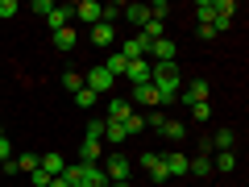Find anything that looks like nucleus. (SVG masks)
<instances>
[{
    "instance_id": "1",
    "label": "nucleus",
    "mask_w": 249,
    "mask_h": 187,
    "mask_svg": "<svg viewBox=\"0 0 249 187\" xmlns=\"http://www.w3.org/2000/svg\"><path fill=\"white\" fill-rule=\"evenodd\" d=\"M129 170H133V162L124 158V154H108V162H104L108 183H129Z\"/></svg>"
},
{
    "instance_id": "2",
    "label": "nucleus",
    "mask_w": 249,
    "mask_h": 187,
    "mask_svg": "<svg viewBox=\"0 0 249 187\" xmlns=\"http://www.w3.org/2000/svg\"><path fill=\"white\" fill-rule=\"evenodd\" d=\"M75 21V4H54L50 13H46V25H50V34H58L62 25H71Z\"/></svg>"
},
{
    "instance_id": "3",
    "label": "nucleus",
    "mask_w": 249,
    "mask_h": 187,
    "mask_svg": "<svg viewBox=\"0 0 249 187\" xmlns=\"http://www.w3.org/2000/svg\"><path fill=\"white\" fill-rule=\"evenodd\" d=\"M112 83H116V79H112V75L104 71V67H91V71L83 75V88H91V92H96V96H104V92L112 88Z\"/></svg>"
},
{
    "instance_id": "4",
    "label": "nucleus",
    "mask_w": 249,
    "mask_h": 187,
    "mask_svg": "<svg viewBox=\"0 0 249 187\" xmlns=\"http://www.w3.org/2000/svg\"><path fill=\"white\" fill-rule=\"evenodd\" d=\"M75 21L100 25V21H104V13H100V4H96V0H79V4H75Z\"/></svg>"
},
{
    "instance_id": "5",
    "label": "nucleus",
    "mask_w": 249,
    "mask_h": 187,
    "mask_svg": "<svg viewBox=\"0 0 249 187\" xmlns=\"http://www.w3.org/2000/svg\"><path fill=\"white\" fill-rule=\"evenodd\" d=\"M100 158H104V142H91L88 137V142L79 146V162L83 167H100Z\"/></svg>"
},
{
    "instance_id": "6",
    "label": "nucleus",
    "mask_w": 249,
    "mask_h": 187,
    "mask_svg": "<svg viewBox=\"0 0 249 187\" xmlns=\"http://www.w3.org/2000/svg\"><path fill=\"white\" fill-rule=\"evenodd\" d=\"M162 167H166V175H170V179L187 175V154H178V150H166V154H162Z\"/></svg>"
},
{
    "instance_id": "7",
    "label": "nucleus",
    "mask_w": 249,
    "mask_h": 187,
    "mask_svg": "<svg viewBox=\"0 0 249 187\" xmlns=\"http://www.w3.org/2000/svg\"><path fill=\"white\" fill-rule=\"evenodd\" d=\"M37 167H42V170H46V175H50V179H58L62 170H67V158L50 150V154H42V158H37Z\"/></svg>"
},
{
    "instance_id": "8",
    "label": "nucleus",
    "mask_w": 249,
    "mask_h": 187,
    "mask_svg": "<svg viewBox=\"0 0 249 187\" xmlns=\"http://www.w3.org/2000/svg\"><path fill=\"white\" fill-rule=\"evenodd\" d=\"M142 167L145 170H150V179H154V183H166V167H162V154H142Z\"/></svg>"
},
{
    "instance_id": "9",
    "label": "nucleus",
    "mask_w": 249,
    "mask_h": 187,
    "mask_svg": "<svg viewBox=\"0 0 249 187\" xmlns=\"http://www.w3.org/2000/svg\"><path fill=\"white\" fill-rule=\"evenodd\" d=\"M124 79H133V88H137V83H150V62H145V58H133L129 67H124Z\"/></svg>"
},
{
    "instance_id": "10",
    "label": "nucleus",
    "mask_w": 249,
    "mask_h": 187,
    "mask_svg": "<svg viewBox=\"0 0 249 187\" xmlns=\"http://www.w3.org/2000/svg\"><path fill=\"white\" fill-rule=\"evenodd\" d=\"M129 116H133V104L129 100H108V121L112 125H124Z\"/></svg>"
},
{
    "instance_id": "11",
    "label": "nucleus",
    "mask_w": 249,
    "mask_h": 187,
    "mask_svg": "<svg viewBox=\"0 0 249 187\" xmlns=\"http://www.w3.org/2000/svg\"><path fill=\"white\" fill-rule=\"evenodd\" d=\"M183 100H187V104H204V100H208V79H191L187 92H183Z\"/></svg>"
},
{
    "instance_id": "12",
    "label": "nucleus",
    "mask_w": 249,
    "mask_h": 187,
    "mask_svg": "<svg viewBox=\"0 0 249 187\" xmlns=\"http://www.w3.org/2000/svg\"><path fill=\"white\" fill-rule=\"evenodd\" d=\"M133 100H137V104H145V108H158V104H162L158 92H154V83H137V88H133Z\"/></svg>"
},
{
    "instance_id": "13",
    "label": "nucleus",
    "mask_w": 249,
    "mask_h": 187,
    "mask_svg": "<svg viewBox=\"0 0 249 187\" xmlns=\"http://www.w3.org/2000/svg\"><path fill=\"white\" fill-rule=\"evenodd\" d=\"M54 46H58V50H75V46H79V34H75V25H62L58 34H54Z\"/></svg>"
},
{
    "instance_id": "14",
    "label": "nucleus",
    "mask_w": 249,
    "mask_h": 187,
    "mask_svg": "<svg viewBox=\"0 0 249 187\" xmlns=\"http://www.w3.org/2000/svg\"><path fill=\"white\" fill-rule=\"evenodd\" d=\"M91 42H96V46H112L116 42V29L108 25V21H100V25H91Z\"/></svg>"
},
{
    "instance_id": "15",
    "label": "nucleus",
    "mask_w": 249,
    "mask_h": 187,
    "mask_svg": "<svg viewBox=\"0 0 249 187\" xmlns=\"http://www.w3.org/2000/svg\"><path fill=\"white\" fill-rule=\"evenodd\" d=\"M150 54L158 62H175V42H170V37H158V42L150 46Z\"/></svg>"
},
{
    "instance_id": "16",
    "label": "nucleus",
    "mask_w": 249,
    "mask_h": 187,
    "mask_svg": "<svg viewBox=\"0 0 249 187\" xmlns=\"http://www.w3.org/2000/svg\"><path fill=\"white\" fill-rule=\"evenodd\" d=\"M124 67H129V58H124L121 50H112V54H108V62H104V71L112 75V79H116V75H124Z\"/></svg>"
},
{
    "instance_id": "17",
    "label": "nucleus",
    "mask_w": 249,
    "mask_h": 187,
    "mask_svg": "<svg viewBox=\"0 0 249 187\" xmlns=\"http://www.w3.org/2000/svg\"><path fill=\"white\" fill-rule=\"evenodd\" d=\"M121 17H129L133 25H145V21H150V9H145V4H124Z\"/></svg>"
},
{
    "instance_id": "18",
    "label": "nucleus",
    "mask_w": 249,
    "mask_h": 187,
    "mask_svg": "<svg viewBox=\"0 0 249 187\" xmlns=\"http://www.w3.org/2000/svg\"><path fill=\"white\" fill-rule=\"evenodd\" d=\"M196 17H199V25H212V21H216V0H199Z\"/></svg>"
},
{
    "instance_id": "19",
    "label": "nucleus",
    "mask_w": 249,
    "mask_h": 187,
    "mask_svg": "<svg viewBox=\"0 0 249 187\" xmlns=\"http://www.w3.org/2000/svg\"><path fill=\"white\" fill-rule=\"evenodd\" d=\"M162 133H166L170 142H183V137H187V125H183V121H170V116H166V121H162Z\"/></svg>"
},
{
    "instance_id": "20",
    "label": "nucleus",
    "mask_w": 249,
    "mask_h": 187,
    "mask_svg": "<svg viewBox=\"0 0 249 187\" xmlns=\"http://www.w3.org/2000/svg\"><path fill=\"white\" fill-rule=\"evenodd\" d=\"M142 34L150 37V42H158V37H166V21H158V17H150V21H145V25H142Z\"/></svg>"
},
{
    "instance_id": "21",
    "label": "nucleus",
    "mask_w": 249,
    "mask_h": 187,
    "mask_svg": "<svg viewBox=\"0 0 249 187\" xmlns=\"http://www.w3.org/2000/svg\"><path fill=\"white\" fill-rule=\"evenodd\" d=\"M104 137H108L112 146H121V142H124L129 133H124V125H112V121H104Z\"/></svg>"
},
{
    "instance_id": "22",
    "label": "nucleus",
    "mask_w": 249,
    "mask_h": 187,
    "mask_svg": "<svg viewBox=\"0 0 249 187\" xmlns=\"http://www.w3.org/2000/svg\"><path fill=\"white\" fill-rule=\"evenodd\" d=\"M232 167H237V158H232V150H220V154H216V170H220V175H229Z\"/></svg>"
},
{
    "instance_id": "23",
    "label": "nucleus",
    "mask_w": 249,
    "mask_h": 187,
    "mask_svg": "<svg viewBox=\"0 0 249 187\" xmlns=\"http://www.w3.org/2000/svg\"><path fill=\"white\" fill-rule=\"evenodd\" d=\"M17 162V175H29V170H37V154H21V158H13Z\"/></svg>"
},
{
    "instance_id": "24",
    "label": "nucleus",
    "mask_w": 249,
    "mask_h": 187,
    "mask_svg": "<svg viewBox=\"0 0 249 187\" xmlns=\"http://www.w3.org/2000/svg\"><path fill=\"white\" fill-rule=\"evenodd\" d=\"M96 92H91V88H79V92H75V104H79V108H91V104H96Z\"/></svg>"
},
{
    "instance_id": "25",
    "label": "nucleus",
    "mask_w": 249,
    "mask_h": 187,
    "mask_svg": "<svg viewBox=\"0 0 249 187\" xmlns=\"http://www.w3.org/2000/svg\"><path fill=\"white\" fill-rule=\"evenodd\" d=\"M142 129H145V116H142V112H133L129 121H124V133H129V137H133V133H142Z\"/></svg>"
},
{
    "instance_id": "26",
    "label": "nucleus",
    "mask_w": 249,
    "mask_h": 187,
    "mask_svg": "<svg viewBox=\"0 0 249 187\" xmlns=\"http://www.w3.org/2000/svg\"><path fill=\"white\" fill-rule=\"evenodd\" d=\"M62 88H67V92H71V96H75V92L83 88V75H75V71H67V75H62Z\"/></svg>"
},
{
    "instance_id": "27",
    "label": "nucleus",
    "mask_w": 249,
    "mask_h": 187,
    "mask_svg": "<svg viewBox=\"0 0 249 187\" xmlns=\"http://www.w3.org/2000/svg\"><path fill=\"white\" fill-rule=\"evenodd\" d=\"M232 142H237L232 129H220V133H216V150H232Z\"/></svg>"
},
{
    "instance_id": "28",
    "label": "nucleus",
    "mask_w": 249,
    "mask_h": 187,
    "mask_svg": "<svg viewBox=\"0 0 249 187\" xmlns=\"http://www.w3.org/2000/svg\"><path fill=\"white\" fill-rule=\"evenodd\" d=\"M232 13H237V4H232V0H216V17L232 21Z\"/></svg>"
},
{
    "instance_id": "29",
    "label": "nucleus",
    "mask_w": 249,
    "mask_h": 187,
    "mask_svg": "<svg viewBox=\"0 0 249 187\" xmlns=\"http://www.w3.org/2000/svg\"><path fill=\"white\" fill-rule=\"evenodd\" d=\"M150 9V17H158V21H166V13H170V4L166 0H154V4H145Z\"/></svg>"
},
{
    "instance_id": "30",
    "label": "nucleus",
    "mask_w": 249,
    "mask_h": 187,
    "mask_svg": "<svg viewBox=\"0 0 249 187\" xmlns=\"http://www.w3.org/2000/svg\"><path fill=\"white\" fill-rule=\"evenodd\" d=\"M208 116H212V104H191V121H208Z\"/></svg>"
},
{
    "instance_id": "31",
    "label": "nucleus",
    "mask_w": 249,
    "mask_h": 187,
    "mask_svg": "<svg viewBox=\"0 0 249 187\" xmlns=\"http://www.w3.org/2000/svg\"><path fill=\"white\" fill-rule=\"evenodd\" d=\"M29 183H34V187H50V175L37 167V170H29Z\"/></svg>"
},
{
    "instance_id": "32",
    "label": "nucleus",
    "mask_w": 249,
    "mask_h": 187,
    "mask_svg": "<svg viewBox=\"0 0 249 187\" xmlns=\"http://www.w3.org/2000/svg\"><path fill=\"white\" fill-rule=\"evenodd\" d=\"M17 9H21L17 0H0V17H4V21H9V17H17Z\"/></svg>"
},
{
    "instance_id": "33",
    "label": "nucleus",
    "mask_w": 249,
    "mask_h": 187,
    "mask_svg": "<svg viewBox=\"0 0 249 187\" xmlns=\"http://www.w3.org/2000/svg\"><path fill=\"white\" fill-rule=\"evenodd\" d=\"M88 137H91V142H104V121H91L88 125Z\"/></svg>"
},
{
    "instance_id": "34",
    "label": "nucleus",
    "mask_w": 249,
    "mask_h": 187,
    "mask_svg": "<svg viewBox=\"0 0 249 187\" xmlns=\"http://www.w3.org/2000/svg\"><path fill=\"white\" fill-rule=\"evenodd\" d=\"M50 9H54V0H34V13H42V17H46Z\"/></svg>"
},
{
    "instance_id": "35",
    "label": "nucleus",
    "mask_w": 249,
    "mask_h": 187,
    "mask_svg": "<svg viewBox=\"0 0 249 187\" xmlns=\"http://www.w3.org/2000/svg\"><path fill=\"white\" fill-rule=\"evenodd\" d=\"M4 162H13L9 158V137H0V167H4Z\"/></svg>"
},
{
    "instance_id": "36",
    "label": "nucleus",
    "mask_w": 249,
    "mask_h": 187,
    "mask_svg": "<svg viewBox=\"0 0 249 187\" xmlns=\"http://www.w3.org/2000/svg\"><path fill=\"white\" fill-rule=\"evenodd\" d=\"M50 187H71V183H67V179H50Z\"/></svg>"
},
{
    "instance_id": "37",
    "label": "nucleus",
    "mask_w": 249,
    "mask_h": 187,
    "mask_svg": "<svg viewBox=\"0 0 249 187\" xmlns=\"http://www.w3.org/2000/svg\"><path fill=\"white\" fill-rule=\"evenodd\" d=\"M108 187H129V183H108Z\"/></svg>"
}]
</instances>
